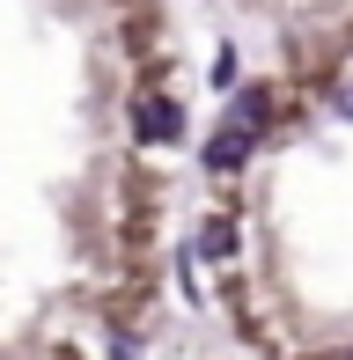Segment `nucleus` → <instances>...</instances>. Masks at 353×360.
Segmentation results:
<instances>
[{"label": "nucleus", "mask_w": 353, "mask_h": 360, "mask_svg": "<svg viewBox=\"0 0 353 360\" xmlns=\"http://www.w3.org/2000/svg\"><path fill=\"white\" fill-rule=\"evenodd\" d=\"M243 155H250V140H243V133H214V140H206V169H214V176L243 169Z\"/></svg>", "instance_id": "4"}, {"label": "nucleus", "mask_w": 353, "mask_h": 360, "mask_svg": "<svg viewBox=\"0 0 353 360\" xmlns=\"http://www.w3.org/2000/svg\"><path fill=\"white\" fill-rule=\"evenodd\" d=\"M265 118H272V89H265V81H243V89H229V125H221V133L258 140V133H265Z\"/></svg>", "instance_id": "1"}, {"label": "nucleus", "mask_w": 353, "mask_h": 360, "mask_svg": "<svg viewBox=\"0 0 353 360\" xmlns=\"http://www.w3.org/2000/svg\"><path fill=\"white\" fill-rule=\"evenodd\" d=\"M331 103H339V118H353V81H339V89H331Z\"/></svg>", "instance_id": "7"}, {"label": "nucleus", "mask_w": 353, "mask_h": 360, "mask_svg": "<svg viewBox=\"0 0 353 360\" xmlns=\"http://www.w3.org/2000/svg\"><path fill=\"white\" fill-rule=\"evenodd\" d=\"M133 125H140V140L169 147V140H184V103H176V96H140V103H133Z\"/></svg>", "instance_id": "2"}, {"label": "nucleus", "mask_w": 353, "mask_h": 360, "mask_svg": "<svg viewBox=\"0 0 353 360\" xmlns=\"http://www.w3.org/2000/svg\"><path fill=\"white\" fill-rule=\"evenodd\" d=\"M110 360H140V338L133 331H110Z\"/></svg>", "instance_id": "6"}, {"label": "nucleus", "mask_w": 353, "mask_h": 360, "mask_svg": "<svg viewBox=\"0 0 353 360\" xmlns=\"http://www.w3.org/2000/svg\"><path fill=\"white\" fill-rule=\"evenodd\" d=\"M214 81H221V89H243V74H236V52H221V59H214Z\"/></svg>", "instance_id": "5"}, {"label": "nucleus", "mask_w": 353, "mask_h": 360, "mask_svg": "<svg viewBox=\"0 0 353 360\" xmlns=\"http://www.w3.org/2000/svg\"><path fill=\"white\" fill-rule=\"evenodd\" d=\"M199 257H206V265H229V257H236V221L229 214H214L199 228Z\"/></svg>", "instance_id": "3"}]
</instances>
